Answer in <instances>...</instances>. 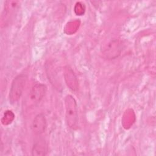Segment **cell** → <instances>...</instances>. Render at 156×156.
I'll use <instances>...</instances> for the list:
<instances>
[{"label":"cell","instance_id":"obj_1","mask_svg":"<svg viewBox=\"0 0 156 156\" xmlns=\"http://www.w3.org/2000/svg\"><path fill=\"white\" fill-rule=\"evenodd\" d=\"M65 118L67 126L71 129H76L78 122L77 105L72 95L68 94L65 98Z\"/></svg>","mask_w":156,"mask_h":156},{"label":"cell","instance_id":"obj_2","mask_svg":"<svg viewBox=\"0 0 156 156\" xmlns=\"http://www.w3.org/2000/svg\"><path fill=\"white\" fill-rule=\"evenodd\" d=\"M27 82V76L24 74L16 76L12 80L9 94V99L10 104H13L18 102L21 97Z\"/></svg>","mask_w":156,"mask_h":156},{"label":"cell","instance_id":"obj_3","mask_svg":"<svg viewBox=\"0 0 156 156\" xmlns=\"http://www.w3.org/2000/svg\"><path fill=\"white\" fill-rule=\"evenodd\" d=\"M46 86L41 83H37L30 88L29 94V102L32 105L39 103L44 98L46 92Z\"/></svg>","mask_w":156,"mask_h":156},{"label":"cell","instance_id":"obj_4","mask_svg":"<svg viewBox=\"0 0 156 156\" xmlns=\"http://www.w3.org/2000/svg\"><path fill=\"white\" fill-rule=\"evenodd\" d=\"M46 126L47 122L45 116L43 113H39L34 117L32 122L31 128L35 134L41 135L44 132Z\"/></svg>","mask_w":156,"mask_h":156},{"label":"cell","instance_id":"obj_5","mask_svg":"<svg viewBox=\"0 0 156 156\" xmlns=\"http://www.w3.org/2000/svg\"><path fill=\"white\" fill-rule=\"evenodd\" d=\"M64 79L67 86L73 91L78 89V80L74 71L68 66H66L63 71Z\"/></svg>","mask_w":156,"mask_h":156},{"label":"cell","instance_id":"obj_6","mask_svg":"<svg viewBox=\"0 0 156 156\" xmlns=\"http://www.w3.org/2000/svg\"><path fill=\"white\" fill-rule=\"evenodd\" d=\"M47 153V146L43 139L40 138L35 141L32 149L33 156H44Z\"/></svg>","mask_w":156,"mask_h":156},{"label":"cell","instance_id":"obj_7","mask_svg":"<svg viewBox=\"0 0 156 156\" xmlns=\"http://www.w3.org/2000/svg\"><path fill=\"white\" fill-rule=\"evenodd\" d=\"M15 115L11 110H7L4 112V116L1 119V123L4 126L10 124L14 119Z\"/></svg>","mask_w":156,"mask_h":156}]
</instances>
